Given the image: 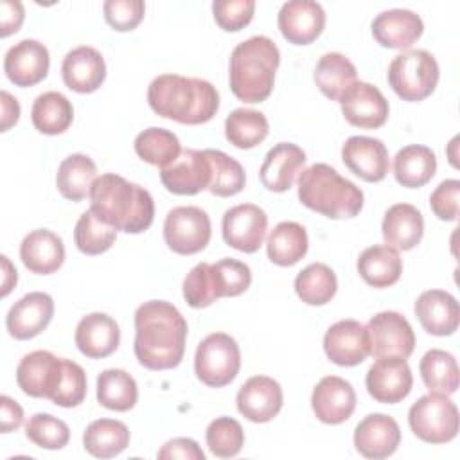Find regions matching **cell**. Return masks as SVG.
Masks as SVG:
<instances>
[{
  "mask_svg": "<svg viewBox=\"0 0 460 460\" xmlns=\"http://www.w3.org/2000/svg\"><path fill=\"white\" fill-rule=\"evenodd\" d=\"M187 322L165 300H149L135 311L133 350L138 363L149 370H169L181 363L185 354Z\"/></svg>",
  "mask_w": 460,
  "mask_h": 460,
  "instance_id": "cell-1",
  "label": "cell"
},
{
  "mask_svg": "<svg viewBox=\"0 0 460 460\" xmlns=\"http://www.w3.org/2000/svg\"><path fill=\"white\" fill-rule=\"evenodd\" d=\"M90 210L117 232L142 234L155 219V201L149 190L126 178L101 174L90 190Z\"/></svg>",
  "mask_w": 460,
  "mask_h": 460,
  "instance_id": "cell-2",
  "label": "cell"
},
{
  "mask_svg": "<svg viewBox=\"0 0 460 460\" xmlns=\"http://www.w3.org/2000/svg\"><path fill=\"white\" fill-rule=\"evenodd\" d=\"M149 108L180 124H205L219 110V93L216 86L199 77L178 74H162L147 88Z\"/></svg>",
  "mask_w": 460,
  "mask_h": 460,
  "instance_id": "cell-3",
  "label": "cell"
},
{
  "mask_svg": "<svg viewBox=\"0 0 460 460\" xmlns=\"http://www.w3.org/2000/svg\"><path fill=\"white\" fill-rule=\"evenodd\" d=\"M280 65L279 47L268 36H252L230 54V88L243 102L266 101L275 84V72Z\"/></svg>",
  "mask_w": 460,
  "mask_h": 460,
  "instance_id": "cell-4",
  "label": "cell"
},
{
  "mask_svg": "<svg viewBox=\"0 0 460 460\" xmlns=\"http://www.w3.org/2000/svg\"><path fill=\"white\" fill-rule=\"evenodd\" d=\"M298 199L331 219H349L363 208V190L327 164H313L298 176Z\"/></svg>",
  "mask_w": 460,
  "mask_h": 460,
  "instance_id": "cell-5",
  "label": "cell"
},
{
  "mask_svg": "<svg viewBox=\"0 0 460 460\" xmlns=\"http://www.w3.org/2000/svg\"><path fill=\"white\" fill-rule=\"evenodd\" d=\"M388 84L408 102L429 97L438 83V63L428 50L413 49L397 54L388 65Z\"/></svg>",
  "mask_w": 460,
  "mask_h": 460,
  "instance_id": "cell-6",
  "label": "cell"
},
{
  "mask_svg": "<svg viewBox=\"0 0 460 460\" xmlns=\"http://www.w3.org/2000/svg\"><path fill=\"white\" fill-rule=\"evenodd\" d=\"M410 429L428 444H446L458 435V410L449 395L429 392L408 411Z\"/></svg>",
  "mask_w": 460,
  "mask_h": 460,
  "instance_id": "cell-7",
  "label": "cell"
},
{
  "mask_svg": "<svg viewBox=\"0 0 460 460\" xmlns=\"http://www.w3.org/2000/svg\"><path fill=\"white\" fill-rule=\"evenodd\" d=\"M241 368V350L237 341L226 332L205 336L194 354L196 377L212 388L230 385Z\"/></svg>",
  "mask_w": 460,
  "mask_h": 460,
  "instance_id": "cell-8",
  "label": "cell"
},
{
  "mask_svg": "<svg viewBox=\"0 0 460 460\" xmlns=\"http://www.w3.org/2000/svg\"><path fill=\"white\" fill-rule=\"evenodd\" d=\"M212 235L208 214L199 207H174L164 221L165 244L178 255H192L207 248Z\"/></svg>",
  "mask_w": 460,
  "mask_h": 460,
  "instance_id": "cell-9",
  "label": "cell"
},
{
  "mask_svg": "<svg viewBox=\"0 0 460 460\" xmlns=\"http://www.w3.org/2000/svg\"><path fill=\"white\" fill-rule=\"evenodd\" d=\"M370 354L377 358H410L415 349V334L408 320L397 311H381L365 325Z\"/></svg>",
  "mask_w": 460,
  "mask_h": 460,
  "instance_id": "cell-10",
  "label": "cell"
},
{
  "mask_svg": "<svg viewBox=\"0 0 460 460\" xmlns=\"http://www.w3.org/2000/svg\"><path fill=\"white\" fill-rule=\"evenodd\" d=\"M266 230L268 216L261 207L253 203L235 205L223 214V239L228 246L239 252L255 253L262 246Z\"/></svg>",
  "mask_w": 460,
  "mask_h": 460,
  "instance_id": "cell-11",
  "label": "cell"
},
{
  "mask_svg": "<svg viewBox=\"0 0 460 460\" xmlns=\"http://www.w3.org/2000/svg\"><path fill=\"white\" fill-rule=\"evenodd\" d=\"M212 169L205 149H181L180 156L160 169L164 187L178 196H192L208 189Z\"/></svg>",
  "mask_w": 460,
  "mask_h": 460,
  "instance_id": "cell-12",
  "label": "cell"
},
{
  "mask_svg": "<svg viewBox=\"0 0 460 460\" xmlns=\"http://www.w3.org/2000/svg\"><path fill=\"white\" fill-rule=\"evenodd\" d=\"M63 374V358L49 350L25 354L16 367V383L23 394L38 399H52Z\"/></svg>",
  "mask_w": 460,
  "mask_h": 460,
  "instance_id": "cell-13",
  "label": "cell"
},
{
  "mask_svg": "<svg viewBox=\"0 0 460 460\" xmlns=\"http://www.w3.org/2000/svg\"><path fill=\"white\" fill-rule=\"evenodd\" d=\"M370 397L383 404H395L408 397L413 386L411 368L402 358H377L365 377Z\"/></svg>",
  "mask_w": 460,
  "mask_h": 460,
  "instance_id": "cell-14",
  "label": "cell"
},
{
  "mask_svg": "<svg viewBox=\"0 0 460 460\" xmlns=\"http://www.w3.org/2000/svg\"><path fill=\"white\" fill-rule=\"evenodd\" d=\"M340 106L345 120L363 129L381 128L390 113L388 101L381 90L365 81H356L341 97Z\"/></svg>",
  "mask_w": 460,
  "mask_h": 460,
  "instance_id": "cell-15",
  "label": "cell"
},
{
  "mask_svg": "<svg viewBox=\"0 0 460 460\" xmlns=\"http://www.w3.org/2000/svg\"><path fill=\"white\" fill-rule=\"evenodd\" d=\"M279 31L293 45L313 43L325 27V11L313 0H289L277 16Z\"/></svg>",
  "mask_w": 460,
  "mask_h": 460,
  "instance_id": "cell-16",
  "label": "cell"
},
{
  "mask_svg": "<svg viewBox=\"0 0 460 460\" xmlns=\"http://www.w3.org/2000/svg\"><path fill=\"white\" fill-rule=\"evenodd\" d=\"M49 49L38 40H22L14 43L4 58V72L11 83L27 88L43 81L49 74Z\"/></svg>",
  "mask_w": 460,
  "mask_h": 460,
  "instance_id": "cell-17",
  "label": "cell"
},
{
  "mask_svg": "<svg viewBox=\"0 0 460 460\" xmlns=\"http://www.w3.org/2000/svg\"><path fill=\"white\" fill-rule=\"evenodd\" d=\"M327 358L340 367H356L370 354L367 327L356 320H340L332 323L323 336Z\"/></svg>",
  "mask_w": 460,
  "mask_h": 460,
  "instance_id": "cell-18",
  "label": "cell"
},
{
  "mask_svg": "<svg viewBox=\"0 0 460 460\" xmlns=\"http://www.w3.org/2000/svg\"><path fill=\"white\" fill-rule=\"evenodd\" d=\"M237 410L252 422H270L282 410L284 395L280 385L268 376L250 377L237 392Z\"/></svg>",
  "mask_w": 460,
  "mask_h": 460,
  "instance_id": "cell-19",
  "label": "cell"
},
{
  "mask_svg": "<svg viewBox=\"0 0 460 460\" xmlns=\"http://www.w3.org/2000/svg\"><path fill=\"white\" fill-rule=\"evenodd\" d=\"M52 316V296L43 291H32L11 305L5 316V327L14 340H31L49 327Z\"/></svg>",
  "mask_w": 460,
  "mask_h": 460,
  "instance_id": "cell-20",
  "label": "cell"
},
{
  "mask_svg": "<svg viewBox=\"0 0 460 460\" xmlns=\"http://www.w3.org/2000/svg\"><path fill=\"white\" fill-rule=\"evenodd\" d=\"M343 164L368 183L385 180L390 169V158L386 146L379 138L356 135L345 140L341 147Z\"/></svg>",
  "mask_w": 460,
  "mask_h": 460,
  "instance_id": "cell-21",
  "label": "cell"
},
{
  "mask_svg": "<svg viewBox=\"0 0 460 460\" xmlns=\"http://www.w3.org/2000/svg\"><path fill=\"white\" fill-rule=\"evenodd\" d=\"M311 408L320 422L341 424L356 410V392L343 377L325 376L313 390Z\"/></svg>",
  "mask_w": 460,
  "mask_h": 460,
  "instance_id": "cell-22",
  "label": "cell"
},
{
  "mask_svg": "<svg viewBox=\"0 0 460 460\" xmlns=\"http://www.w3.org/2000/svg\"><path fill=\"white\" fill-rule=\"evenodd\" d=\"M401 444V429L394 417L370 413L354 429V446L365 458H388Z\"/></svg>",
  "mask_w": 460,
  "mask_h": 460,
  "instance_id": "cell-23",
  "label": "cell"
},
{
  "mask_svg": "<svg viewBox=\"0 0 460 460\" xmlns=\"http://www.w3.org/2000/svg\"><path fill=\"white\" fill-rule=\"evenodd\" d=\"M305 165V153L291 142L275 144L264 156L259 171L261 183L271 192H286L293 187Z\"/></svg>",
  "mask_w": 460,
  "mask_h": 460,
  "instance_id": "cell-24",
  "label": "cell"
},
{
  "mask_svg": "<svg viewBox=\"0 0 460 460\" xmlns=\"http://www.w3.org/2000/svg\"><path fill=\"white\" fill-rule=\"evenodd\" d=\"M63 83L77 93L95 92L106 79V63L102 54L88 45L66 52L61 63Z\"/></svg>",
  "mask_w": 460,
  "mask_h": 460,
  "instance_id": "cell-25",
  "label": "cell"
},
{
  "mask_svg": "<svg viewBox=\"0 0 460 460\" xmlns=\"http://www.w3.org/2000/svg\"><path fill=\"white\" fill-rule=\"evenodd\" d=\"M415 316L422 329L433 336H451L460 323L456 298L444 289H428L415 302Z\"/></svg>",
  "mask_w": 460,
  "mask_h": 460,
  "instance_id": "cell-26",
  "label": "cell"
},
{
  "mask_svg": "<svg viewBox=\"0 0 460 460\" xmlns=\"http://www.w3.org/2000/svg\"><path fill=\"white\" fill-rule=\"evenodd\" d=\"M74 340L83 356L102 359L117 350L120 343V329L110 314L90 313L79 320Z\"/></svg>",
  "mask_w": 460,
  "mask_h": 460,
  "instance_id": "cell-27",
  "label": "cell"
},
{
  "mask_svg": "<svg viewBox=\"0 0 460 460\" xmlns=\"http://www.w3.org/2000/svg\"><path fill=\"white\" fill-rule=\"evenodd\" d=\"M424 32L419 14L410 9H388L379 13L372 22L374 40L386 49H410Z\"/></svg>",
  "mask_w": 460,
  "mask_h": 460,
  "instance_id": "cell-28",
  "label": "cell"
},
{
  "mask_svg": "<svg viewBox=\"0 0 460 460\" xmlns=\"http://www.w3.org/2000/svg\"><path fill=\"white\" fill-rule=\"evenodd\" d=\"M20 259L31 273L50 275L65 262L63 239L47 228L32 230L20 244Z\"/></svg>",
  "mask_w": 460,
  "mask_h": 460,
  "instance_id": "cell-29",
  "label": "cell"
},
{
  "mask_svg": "<svg viewBox=\"0 0 460 460\" xmlns=\"http://www.w3.org/2000/svg\"><path fill=\"white\" fill-rule=\"evenodd\" d=\"M381 232L388 246L397 252H408L415 248L424 235L422 214L410 203H395L385 212Z\"/></svg>",
  "mask_w": 460,
  "mask_h": 460,
  "instance_id": "cell-30",
  "label": "cell"
},
{
  "mask_svg": "<svg viewBox=\"0 0 460 460\" xmlns=\"http://www.w3.org/2000/svg\"><path fill=\"white\" fill-rule=\"evenodd\" d=\"M356 268L368 286L388 288L401 279L402 259L395 248L388 244H374L359 253Z\"/></svg>",
  "mask_w": 460,
  "mask_h": 460,
  "instance_id": "cell-31",
  "label": "cell"
},
{
  "mask_svg": "<svg viewBox=\"0 0 460 460\" xmlns=\"http://www.w3.org/2000/svg\"><path fill=\"white\" fill-rule=\"evenodd\" d=\"M437 171L435 153L420 144H410L394 156L395 181L408 189L424 187Z\"/></svg>",
  "mask_w": 460,
  "mask_h": 460,
  "instance_id": "cell-32",
  "label": "cell"
},
{
  "mask_svg": "<svg viewBox=\"0 0 460 460\" xmlns=\"http://www.w3.org/2000/svg\"><path fill=\"white\" fill-rule=\"evenodd\" d=\"M313 77L327 99L340 102L349 88L358 81V72L347 56L340 52H327L318 59Z\"/></svg>",
  "mask_w": 460,
  "mask_h": 460,
  "instance_id": "cell-33",
  "label": "cell"
},
{
  "mask_svg": "<svg viewBox=\"0 0 460 460\" xmlns=\"http://www.w3.org/2000/svg\"><path fill=\"white\" fill-rule=\"evenodd\" d=\"M97 180L95 162L83 153H74L66 156L56 174V185L59 194L70 201H81L90 196L92 185Z\"/></svg>",
  "mask_w": 460,
  "mask_h": 460,
  "instance_id": "cell-34",
  "label": "cell"
},
{
  "mask_svg": "<svg viewBox=\"0 0 460 460\" xmlns=\"http://www.w3.org/2000/svg\"><path fill=\"white\" fill-rule=\"evenodd\" d=\"M309 248L307 232L300 223L282 221L268 235L266 252L268 259L277 266L296 264Z\"/></svg>",
  "mask_w": 460,
  "mask_h": 460,
  "instance_id": "cell-35",
  "label": "cell"
},
{
  "mask_svg": "<svg viewBox=\"0 0 460 460\" xmlns=\"http://www.w3.org/2000/svg\"><path fill=\"white\" fill-rule=\"evenodd\" d=\"M84 449L95 458H113L129 446V429L115 419H97L83 433Z\"/></svg>",
  "mask_w": 460,
  "mask_h": 460,
  "instance_id": "cell-36",
  "label": "cell"
},
{
  "mask_svg": "<svg viewBox=\"0 0 460 460\" xmlns=\"http://www.w3.org/2000/svg\"><path fill=\"white\" fill-rule=\"evenodd\" d=\"M31 120L43 135L65 133L74 120L72 102L59 92H45L34 99Z\"/></svg>",
  "mask_w": 460,
  "mask_h": 460,
  "instance_id": "cell-37",
  "label": "cell"
},
{
  "mask_svg": "<svg viewBox=\"0 0 460 460\" xmlns=\"http://www.w3.org/2000/svg\"><path fill=\"white\" fill-rule=\"evenodd\" d=\"M419 372L429 392L451 395L458 390V363L451 352L442 349L428 350L419 363Z\"/></svg>",
  "mask_w": 460,
  "mask_h": 460,
  "instance_id": "cell-38",
  "label": "cell"
},
{
  "mask_svg": "<svg viewBox=\"0 0 460 460\" xmlns=\"http://www.w3.org/2000/svg\"><path fill=\"white\" fill-rule=\"evenodd\" d=\"M137 381L122 368H106L97 376V401L113 411H128L137 404Z\"/></svg>",
  "mask_w": 460,
  "mask_h": 460,
  "instance_id": "cell-39",
  "label": "cell"
},
{
  "mask_svg": "<svg viewBox=\"0 0 460 460\" xmlns=\"http://www.w3.org/2000/svg\"><path fill=\"white\" fill-rule=\"evenodd\" d=\"M268 119L257 110L237 108L225 120V137L239 149H252L259 146L268 137Z\"/></svg>",
  "mask_w": 460,
  "mask_h": 460,
  "instance_id": "cell-40",
  "label": "cell"
},
{
  "mask_svg": "<svg viewBox=\"0 0 460 460\" xmlns=\"http://www.w3.org/2000/svg\"><path fill=\"white\" fill-rule=\"evenodd\" d=\"M133 147L138 158L160 169L172 164L181 153L178 137L165 128H155V126L140 131L135 138Z\"/></svg>",
  "mask_w": 460,
  "mask_h": 460,
  "instance_id": "cell-41",
  "label": "cell"
},
{
  "mask_svg": "<svg viewBox=\"0 0 460 460\" xmlns=\"http://www.w3.org/2000/svg\"><path fill=\"white\" fill-rule=\"evenodd\" d=\"M295 291L304 304L323 305L334 298L338 291V280L327 264L313 262L296 275Z\"/></svg>",
  "mask_w": 460,
  "mask_h": 460,
  "instance_id": "cell-42",
  "label": "cell"
},
{
  "mask_svg": "<svg viewBox=\"0 0 460 460\" xmlns=\"http://www.w3.org/2000/svg\"><path fill=\"white\" fill-rule=\"evenodd\" d=\"M205 155L208 156L212 169V178L207 190L219 198H230L239 194L246 183L243 165L219 149H205Z\"/></svg>",
  "mask_w": 460,
  "mask_h": 460,
  "instance_id": "cell-43",
  "label": "cell"
},
{
  "mask_svg": "<svg viewBox=\"0 0 460 460\" xmlns=\"http://www.w3.org/2000/svg\"><path fill=\"white\" fill-rule=\"evenodd\" d=\"M117 239V230L102 223L92 210L79 216L74 228V243L84 255H99L111 248Z\"/></svg>",
  "mask_w": 460,
  "mask_h": 460,
  "instance_id": "cell-44",
  "label": "cell"
},
{
  "mask_svg": "<svg viewBox=\"0 0 460 460\" xmlns=\"http://www.w3.org/2000/svg\"><path fill=\"white\" fill-rule=\"evenodd\" d=\"M205 440L214 456L232 458L239 455L244 446V431L235 419L217 417L208 424L205 431Z\"/></svg>",
  "mask_w": 460,
  "mask_h": 460,
  "instance_id": "cell-45",
  "label": "cell"
},
{
  "mask_svg": "<svg viewBox=\"0 0 460 460\" xmlns=\"http://www.w3.org/2000/svg\"><path fill=\"white\" fill-rule=\"evenodd\" d=\"M183 298L194 309L207 307L221 298L212 264L199 262L187 273L183 280Z\"/></svg>",
  "mask_w": 460,
  "mask_h": 460,
  "instance_id": "cell-46",
  "label": "cell"
},
{
  "mask_svg": "<svg viewBox=\"0 0 460 460\" xmlns=\"http://www.w3.org/2000/svg\"><path fill=\"white\" fill-rule=\"evenodd\" d=\"M25 437L38 447L61 449L70 440V429L65 420L50 413H34L25 424Z\"/></svg>",
  "mask_w": 460,
  "mask_h": 460,
  "instance_id": "cell-47",
  "label": "cell"
},
{
  "mask_svg": "<svg viewBox=\"0 0 460 460\" xmlns=\"http://www.w3.org/2000/svg\"><path fill=\"white\" fill-rule=\"evenodd\" d=\"M86 397V374L83 367L72 359L63 358V374L54 397L50 399L56 406L75 408Z\"/></svg>",
  "mask_w": 460,
  "mask_h": 460,
  "instance_id": "cell-48",
  "label": "cell"
},
{
  "mask_svg": "<svg viewBox=\"0 0 460 460\" xmlns=\"http://www.w3.org/2000/svg\"><path fill=\"white\" fill-rule=\"evenodd\" d=\"M214 266L219 296H239L252 284V271L248 264L237 259H221Z\"/></svg>",
  "mask_w": 460,
  "mask_h": 460,
  "instance_id": "cell-49",
  "label": "cell"
},
{
  "mask_svg": "<svg viewBox=\"0 0 460 460\" xmlns=\"http://www.w3.org/2000/svg\"><path fill=\"white\" fill-rule=\"evenodd\" d=\"M214 20L219 29L226 32H237L244 29L255 13L253 0H216L212 4Z\"/></svg>",
  "mask_w": 460,
  "mask_h": 460,
  "instance_id": "cell-50",
  "label": "cell"
},
{
  "mask_svg": "<svg viewBox=\"0 0 460 460\" xmlns=\"http://www.w3.org/2000/svg\"><path fill=\"white\" fill-rule=\"evenodd\" d=\"M106 23L119 32L133 31L146 13V4L142 0H106L102 4Z\"/></svg>",
  "mask_w": 460,
  "mask_h": 460,
  "instance_id": "cell-51",
  "label": "cell"
},
{
  "mask_svg": "<svg viewBox=\"0 0 460 460\" xmlns=\"http://www.w3.org/2000/svg\"><path fill=\"white\" fill-rule=\"evenodd\" d=\"M458 196L460 181L444 180L429 196V207L433 214L442 221H455L458 217Z\"/></svg>",
  "mask_w": 460,
  "mask_h": 460,
  "instance_id": "cell-52",
  "label": "cell"
},
{
  "mask_svg": "<svg viewBox=\"0 0 460 460\" xmlns=\"http://www.w3.org/2000/svg\"><path fill=\"white\" fill-rule=\"evenodd\" d=\"M160 460H205V453L196 440L187 437H178L162 446L156 455Z\"/></svg>",
  "mask_w": 460,
  "mask_h": 460,
  "instance_id": "cell-53",
  "label": "cell"
},
{
  "mask_svg": "<svg viewBox=\"0 0 460 460\" xmlns=\"http://www.w3.org/2000/svg\"><path fill=\"white\" fill-rule=\"evenodd\" d=\"M25 18L22 2L18 0H2L0 2V36L7 38L16 32Z\"/></svg>",
  "mask_w": 460,
  "mask_h": 460,
  "instance_id": "cell-54",
  "label": "cell"
},
{
  "mask_svg": "<svg viewBox=\"0 0 460 460\" xmlns=\"http://www.w3.org/2000/svg\"><path fill=\"white\" fill-rule=\"evenodd\" d=\"M0 429L2 433L16 431L23 422V410L22 406L11 399L9 395L0 397Z\"/></svg>",
  "mask_w": 460,
  "mask_h": 460,
  "instance_id": "cell-55",
  "label": "cell"
},
{
  "mask_svg": "<svg viewBox=\"0 0 460 460\" xmlns=\"http://www.w3.org/2000/svg\"><path fill=\"white\" fill-rule=\"evenodd\" d=\"M2 126L0 131H7L11 126H14L20 119V104L16 97H13L9 92H2Z\"/></svg>",
  "mask_w": 460,
  "mask_h": 460,
  "instance_id": "cell-56",
  "label": "cell"
},
{
  "mask_svg": "<svg viewBox=\"0 0 460 460\" xmlns=\"http://www.w3.org/2000/svg\"><path fill=\"white\" fill-rule=\"evenodd\" d=\"M2 259V296H7L9 291L16 286V280H18V275H16V270L14 266L9 262V259L5 255L0 257Z\"/></svg>",
  "mask_w": 460,
  "mask_h": 460,
  "instance_id": "cell-57",
  "label": "cell"
}]
</instances>
